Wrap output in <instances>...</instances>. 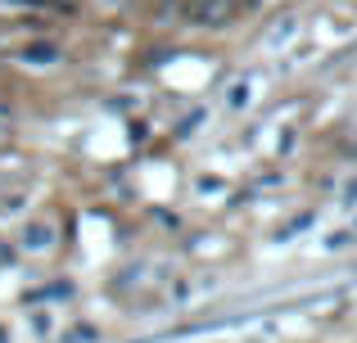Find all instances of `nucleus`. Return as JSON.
Instances as JSON below:
<instances>
[{
	"label": "nucleus",
	"instance_id": "nucleus-1",
	"mask_svg": "<svg viewBox=\"0 0 357 343\" xmlns=\"http://www.w3.org/2000/svg\"><path fill=\"white\" fill-rule=\"evenodd\" d=\"M50 239H54V230L45 226V221H32V226L23 230V244L27 248H50Z\"/></svg>",
	"mask_w": 357,
	"mask_h": 343
},
{
	"label": "nucleus",
	"instance_id": "nucleus-2",
	"mask_svg": "<svg viewBox=\"0 0 357 343\" xmlns=\"http://www.w3.org/2000/svg\"><path fill=\"white\" fill-rule=\"evenodd\" d=\"M344 199H349V203H357V185H349V194H344Z\"/></svg>",
	"mask_w": 357,
	"mask_h": 343
},
{
	"label": "nucleus",
	"instance_id": "nucleus-3",
	"mask_svg": "<svg viewBox=\"0 0 357 343\" xmlns=\"http://www.w3.org/2000/svg\"><path fill=\"white\" fill-rule=\"evenodd\" d=\"M0 343H9V330L5 326H0Z\"/></svg>",
	"mask_w": 357,
	"mask_h": 343
}]
</instances>
